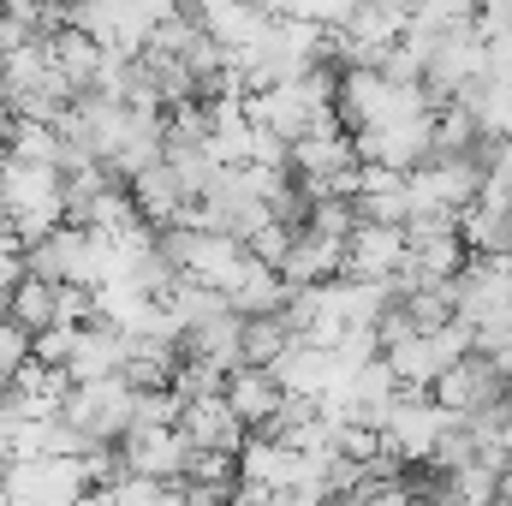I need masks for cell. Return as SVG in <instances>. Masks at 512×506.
<instances>
[{"label":"cell","mask_w":512,"mask_h":506,"mask_svg":"<svg viewBox=\"0 0 512 506\" xmlns=\"http://www.w3.org/2000/svg\"><path fill=\"white\" fill-rule=\"evenodd\" d=\"M221 399H227V411L245 423V435H262V429L280 417V405H286L280 381L268 376V370H256V364L227 370V376H221Z\"/></svg>","instance_id":"4fadbf2b"},{"label":"cell","mask_w":512,"mask_h":506,"mask_svg":"<svg viewBox=\"0 0 512 506\" xmlns=\"http://www.w3.org/2000/svg\"><path fill=\"white\" fill-rule=\"evenodd\" d=\"M465 114H471V126H477V143H501L512 137V78H477L471 90H459L453 96Z\"/></svg>","instance_id":"ffe728a7"},{"label":"cell","mask_w":512,"mask_h":506,"mask_svg":"<svg viewBox=\"0 0 512 506\" xmlns=\"http://www.w3.org/2000/svg\"><path fill=\"white\" fill-rule=\"evenodd\" d=\"M405 24H411V30H429V36L471 30V24H477V0H411V6H405Z\"/></svg>","instance_id":"cb8c5ba5"},{"label":"cell","mask_w":512,"mask_h":506,"mask_svg":"<svg viewBox=\"0 0 512 506\" xmlns=\"http://www.w3.org/2000/svg\"><path fill=\"white\" fill-rule=\"evenodd\" d=\"M465 239H459V215H417L405 221V268L399 286H447L465 268Z\"/></svg>","instance_id":"52a82bcc"},{"label":"cell","mask_w":512,"mask_h":506,"mask_svg":"<svg viewBox=\"0 0 512 506\" xmlns=\"http://www.w3.org/2000/svg\"><path fill=\"white\" fill-rule=\"evenodd\" d=\"M459 239L471 256H507L512 251V197L477 185V197L459 209Z\"/></svg>","instance_id":"9a60e30c"},{"label":"cell","mask_w":512,"mask_h":506,"mask_svg":"<svg viewBox=\"0 0 512 506\" xmlns=\"http://www.w3.org/2000/svg\"><path fill=\"white\" fill-rule=\"evenodd\" d=\"M340 251H346V239H328V233H304L298 227V239H292V251L280 256V280L286 286H322V280H340Z\"/></svg>","instance_id":"d6986e66"},{"label":"cell","mask_w":512,"mask_h":506,"mask_svg":"<svg viewBox=\"0 0 512 506\" xmlns=\"http://www.w3.org/2000/svg\"><path fill=\"white\" fill-rule=\"evenodd\" d=\"M0 506H6V495H0Z\"/></svg>","instance_id":"4dcf8cb0"},{"label":"cell","mask_w":512,"mask_h":506,"mask_svg":"<svg viewBox=\"0 0 512 506\" xmlns=\"http://www.w3.org/2000/svg\"><path fill=\"white\" fill-rule=\"evenodd\" d=\"M477 352H483V358H489V364L512 381V316L495 328V334H483V340H477Z\"/></svg>","instance_id":"83f0119b"},{"label":"cell","mask_w":512,"mask_h":506,"mask_svg":"<svg viewBox=\"0 0 512 506\" xmlns=\"http://www.w3.org/2000/svg\"><path fill=\"white\" fill-rule=\"evenodd\" d=\"M131 411H137V387L126 376L72 381L60 399V423L72 435H84L90 447H120V435L131 429Z\"/></svg>","instance_id":"5b68a950"},{"label":"cell","mask_w":512,"mask_h":506,"mask_svg":"<svg viewBox=\"0 0 512 506\" xmlns=\"http://www.w3.org/2000/svg\"><path fill=\"white\" fill-rule=\"evenodd\" d=\"M507 256H512V251H507Z\"/></svg>","instance_id":"1f68e13d"},{"label":"cell","mask_w":512,"mask_h":506,"mask_svg":"<svg viewBox=\"0 0 512 506\" xmlns=\"http://www.w3.org/2000/svg\"><path fill=\"white\" fill-rule=\"evenodd\" d=\"M245 120L262 131H274L280 143H298L304 131L340 126L334 114V66H316L292 84H268V90H251L245 96Z\"/></svg>","instance_id":"6da1fadb"},{"label":"cell","mask_w":512,"mask_h":506,"mask_svg":"<svg viewBox=\"0 0 512 506\" xmlns=\"http://www.w3.org/2000/svg\"><path fill=\"white\" fill-rule=\"evenodd\" d=\"M268 376L280 381V393L286 399H322L328 393V381H334V352H322V346H310V340H286L280 346V358L268 364Z\"/></svg>","instance_id":"e0dca14e"},{"label":"cell","mask_w":512,"mask_h":506,"mask_svg":"<svg viewBox=\"0 0 512 506\" xmlns=\"http://www.w3.org/2000/svg\"><path fill=\"white\" fill-rule=\"evenodd\" d=\"M30 364V334L18 322H0V381H12Z\"/></svg>","instance_id":"4316f807"},{"label":"cell","mask_w":512,"mask_h":506,"mask_svg":"<svg viewBox=\"0 0 512 506\" xmlns=\"http://www.w3.org/2000/svg\"><path fill=\"white\" fill-rule=\"evenodd\" d=\"M453 423H459V417H453L447 405H435V393L399 387V393L382 405L376 435H382V453H387V459H399V465H429L435 441H441Z\"/></svg>","instance_id":"3957f363"},{"label":"cell","mask_w":512,"mask_h":506,"mask_svg":"<svg viewBox=\"0 0 512 506\" xmlns=\"http://www.w3.org/2000/svg\"><path fill=\"white\" fill-rule=\"evenodd\" d=\"M6 322H18L24 334L54 328V286H48V280H36V274H24V280L6 292Z\"/></svg>","instance_id":"603a6c76"},{"label":"cell","mask_w":512,"mask_h":506,"mask_svg":"<svg viewBox=\"0 0 512 506\" xmlns=\"http://www.w3.org/2000/svg\"><path fill=\"white\" fill-rule=\"evenodd\" d=\"M72 221L90 227V233H131V227H143V215H137V203H131L126 179H108L96 197H84V209H78Z\"/></svg>","instance_id":"44dd1931"},{"label":"cell","mask_w":512,"mask_h":506,"mask_svg":"<svg viewBox=\"0 0 512 506\" xmlns=\"http://www.w3.org/2000/svg\"><path fill=\"white\" fill-rule=\"evenodd\" d=\"M435 405H447L453 417H471V411H483V405H495V399H507L512 393V381L483 358V352H465L453 370H441L435 376Z\"/></svg>","instance_id":"8fae6325"},{"label":"cell","mask_w":512,"mask_h":506,"mask_svg":"<svg viewBox=\"0 0 512 506\" xmlns=\"http://www.w3.org/2000/svg\"><path fill=\"white\" fill-rule=\"evenodd\" d=\"M507 316H512V256H465V268L453 274V322L477 346Z\"/></svg>","instance_id":"277c9868"},{"label":"cell","mask_w":512,"mask_h":506,"mask_svg":"<svg viewBox=\"0 0 512 506\" xmlns=\"http://www.w3.org/2000/svg\"><path fill=\"white\" fill-rule=\"evenodd\" d=\"M286 280L274 274V268H262V262H251L245 274H239V286L227 292V310L233 316H280V304H286Z\"/></svg>","instance_id":"7402d4cb"},{"label":"cell","mask_w":512,"mask_h":506,"mask_svg":"<svg viewBox=\"0 0 512 506\" xmlns=\"http://www.w3.org/2000/svg\"><path fill=\"white\" fill-rule=\"evenodd\" d=\"M191 18H197V30H203L221 54L251 48L256 36L268 30V12H262L256 0H191Z\"/></svg>","instance_id":"5bb4252c"},{"label":"cell","mask_w":512,"mask_h":506,"mask_svg":"<svg viewBox=\"0 0 512 506\" xmlns=\"http://www.w3.org/2000/svg\"><path fill=\"white\" fill-rule=\"evenodd\" d=\"M126 370V334H114L108 322H84L72 328V346H66V364L60 376L66 381H102Z\"/></svg>","instance_id":"2e32d148"},{"label":"cell","mask_w":512,"mask_h":506,"mask_svg":"<svg viewBox=\"0 0 512 506\" xmlns=\"http://www.w3.org/2000/svg\"><path fill=\"white\" fill-rule=\"evenodd\" d=\"M179 435H185L191 453H239V447H245V423L227 411L221 393L179 399Z\"/></svg>","instance_id":"7c38bea8"},{"label":"cell","mask_w":512,"mask_h":506,"mask_svg":"<svg viewBox=\"0 0 512 506\" xmlns=\"http://www.w3.org/2000/svg\"><path fill=\"white\" fill-rule=\"evenodd\" d=\"M352 215L358 221H376V227H405L411 221V209H405V173H387V167H364L358 161Z\"/></svg>","instance_id":"ac0fdd59"},{"label":"cell","mask_w":512,"mask_h":506,"mask_svg":"<svg viewBox=\"0 0 512 506\" xmlns=\"http://www.w3.org/2000/svg\"><path fill=\"white\" fill-rule=\"evenodd\" d=\"M382 6H411V0H382Z\"/></svg>","instance_id":"f1b7e54d"},{"label":"cell","mask_w":512,"mask_h":506,"mask_svg":"<svg viewBox=\"0 0 512 506\" xmlns=\"http://www.w3.org/2000/svg\"><path fill=\"white\" fill-rule=\"evenodd\" d=\"M399 268H405V227L358 221L346 233V251H340V274L346 280H387V286H399Z\"/></svg>","instance_id":"30bf717a"},{"label":"cell","mask_w":512,"mask_h":506,"mask_svg":"<svg viewBox=\"0 0 512 506\" xmlns=\"http://www.w3.org/2000/svg\"><path fill=\"white\" fill-rule=\"evenodd\" d=\"M477 185H483L477 149H465V155H429L423 167L405 173V209H411V221L417 215H459L477 197Z\"/></svg>","instance_id":"8992f818"},{"label":"cell","mask_w":512,"mask_h":506,"mask_svg":"<svg viewBox=\"0 0 512 506\" xmlns=\"http://www.w3.org/2000/svg\"><path fill=\"white\" fill-rule=\"evenodd\" d=\"M108 501L114 506H179V483H155V477L120 471V477L108 483Z\"/></svg>","instance_id":"484cf974"},{"label":"cell","mask_w":512,"mask_h":506,"mask_svg":"<svg viewBox=\"0 0 512 506\" xmlns=\"http://www.w3.org/2000/svg\"><path fill=\"white\" fill-rule=\"evenodd\" d=\"M477 6H489V0H477Z\"/></svg>","instance_id":"f546056e"},{"label":"cell","mask_w":512,"mask_h":506,"mask_svg":"<svg viewBox=\"0 0 512 506\" xmlns=\"http://www.w3.org/2000/svg\"><path fill=\"white\" fill-rule=\"evenodd\" d=\"M292 334L280 328V316H245V334H239V358L256 364V370H268L274 358H280V346H286Z\"/></svg>","instance_id":"d4e9b609"},{"label":"cell","mask_w":512,"mask_h":506,"mask_svg":"<svg viewBox=\"0 0 512 506\" xmlns=\"http://www.w3.org/2000/svg\"><path fill=\"white\" fill-rule=\"evenodd\" d=\"M185 459H191V447H185L179 423H137V429L120 435V471H131V477L179 483L185 477Z\"/></svg>","instance_id":"9c48e42d"},{"label":"cell","mask_w":512,"mask_h":506,"mask_svg":"<svg viewBox=\"0 0 512 506\" xmlns=\"http://www.w3.org/2000/svg\"><path fill=\"white\" fill-rule=\"evenodd\" d=\"M465 352H477L471 346V334L459 328V322H441V328H423V334H405L399 346H387L382 364L393 370L399 387H417V393H429L441 370H453Z\"/></svg>","instance_id":"ba28073f"},{"label":"cell","mask_w":512,"mask_h":506,"mask_svg":"<svg viewBox=\"0 0 512 506\" xmlns=\"http://www.w3.org/2000/svg\"><path fill=\"white\" fill-rule=\"evenodd\" d=\"M161 256H167L173 280H197V286H209V292H221V298H227V292L239 286V274L251 268L245 239L209 233V227H161Z\"/></svg>","instance_id":"7a4b0ae2"}]
</instances>
